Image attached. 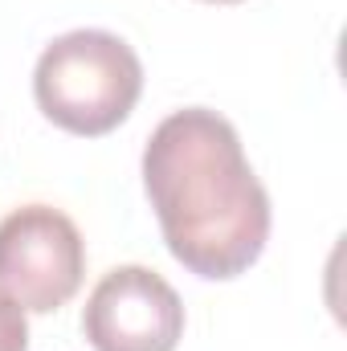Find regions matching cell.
<instances>
[{"mask_svg": "<svg viewBox=\"0 0 347 351\" xmlns=\"http://www.w3.org/2000/svg\"><path fill=\"white\" fill-rule=\"evenodd\" d=\"M143 188L172 258L196 278L225 282L261 258L270 196L241 135L204 106L168 114L143 147Z\"/></svg>", "mask_w": 347, "mask_h": 351, "instance_id": "6da1fadb", "label": "cell"}, {"mask_svg": "<svg viewBox=\"0 0 347 351\" xmlns=\"http://www.w3.org/2000/svg\"><path fill=\"white\" fill-rule=\"evenodd\" d=\"M143 94L135 49L106 29H74L45 45L33 70V98L49 123L70 135L115 131Z\"/></svg>", "mask_w": 347, "mask_h": 351, "instance_id": "7a4b0ae2", "label": "cell"}, {"mask_svg": "<svg viewBox=\"0 0 347 351\" xmlns=\"http://www.w3.org/2000/svg\"><path fill=\"white\" fill-rule=\"evenodd\" d=\"M86 274V241L78 225L49 208L25 204L0 221V290L25 311L49 315L66 306Z\"/></svg>", "mask_w": 347, "mask_h": 351, "instance_id": "3957f363", "label": "cell"}, {"mask_svg": "<svg viewBox=\"0 0 347 351\" xmlns=\"http://www.w3.org/2000/svg\"><path fill=\"white\" fill-rule=\"evenodd\" d=\"M82 331L94 351H176L184 302L156 269L119 265L90 290Z\"/></svg>", "mask_w": 347, "mask_h": 351, "instance_id": "277c9868", "label": "cell"}, {"mask_svg": "<svg viewBox=\"0 0 347 351\" xmlns=\"http://www.w3.org/2000/svg\"><path fill=\"white\" fill-rule=\"evenodd\" d=\"M0 351H29V319L25 306L0 290Z\"/></svg>", "mask_w": 347, "mask_h": 351, "instance_id": "5b68a950", "label": "cell"}, {"mask_svg": "<svg viewBox=\"0 0 347 351\" xmlns=\"http://www.w3.org/2000/svg\"><path fill=\"white\" fill-rule=\"evenodd\" d=\"M213 4H237V0H213Z\"/></svg>", "mask_w": 347, "mask_h": 351, "instance_id": "8992f818", "label": "cell"}]
</instances>
